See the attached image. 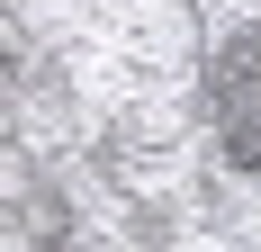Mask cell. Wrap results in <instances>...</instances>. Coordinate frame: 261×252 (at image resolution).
I'll return each instance as SVG.
<instances>
[{
	"mask_svg": "<svg viewBox=\"0 0 261 252\" xmlns=\"http://www.w3.org/2000/svg\"><path fill=\"white\" fill-rule=\"evenodd\" d=\"M207 126H216L225 171L252 180L261 171V18L216 36V54H207Z\"/></svg>",
	"mask_w": 261,
	"mask_h": 252,
	"instance_id": "1",
	"label": "cell"
}]
</instances>
